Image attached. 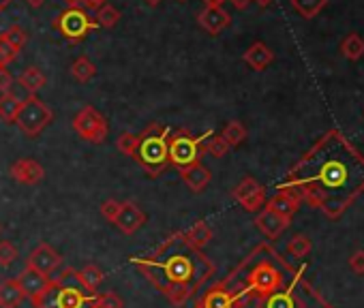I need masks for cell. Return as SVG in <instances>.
<instances>
[{
    "label": "cell",
    "instance_id": "6da1fadb",
    "mask_svg": "<svg viewBox=\"0 0 364 308\" xmlns=\"http://www.w3.org/2000/svg\"><path fill=\"white\" fill-rule=\"evenodd\" d=\"M279 191L321 210L328 219H341L364 193V154L332 128L291 167Z\"/></svg>",
    "mask_w": 364,
    "mask_h": 308
},
{
    "label": "cell",
    "instance_id": "7a4b0ae2",
    "mask_svg": "<svg viewBox=\"0 0 364 308\" xmlns=\"http://www.w3.org/2000/svg\"><path fill=\"white\" fill-rule=\"evenodd\" d=\"M135 263L144 272L156 270L159 278H154L152 282L161 291L176 287V285L189 287L196 291L215 272V265L202 255V251H191V255L189 253H171V255H165L163 261H154V259L137 261L135 259Z\"/></svg>",
    "mask_w": 364,
    "mask_h": 308
},
{
    "label": "cell",
    "instance_id": "3957f363",
    "mask_svg": "<svg viewBox=\"0 0 364 308\" xmlns=\"http://www.w3.org/2000/svg\"><path fill=\"white\" fill-rule=\"evenodd\" d=\"M137 137H139V141H137L133 161L137 165H141L150 178L161 176L169 165V154H167L169 128L165 124H150Z\"/></svg>",
    "mask_w": 364,
    "mask_h": 308
},
{
    "label": "cell",
    "instance_id": "277c9868",
    "mask_svg": "<svg viewBox=\"0 0 364 308\" xmlns=\"http://www.w3.org/2000/svg\"><path fill=\"white\" fill-rule=\"evenodd\" d=\"M54 280V289L35 308H97L99 293H86L75 280L73 268H65Z\"/></svg>",
    "mask_w": 364,
    "mask_h": 308
},
{
    "label": "cell",
    "instance_id": "5b68a950",
    "mask_svg": "<svg viewBox=\"0 0 364 308\" xmlns=\"http://www.w3.org/2000/svg\"><path fill=\"white\" fill-rule=\"evenodd\" d=\"M210 135H213V131H208L204 135H191V131H187V128H178V131L169 133V137H167L169 165L182 170V167H189V165L198 163L202 159L204 143L208 141Z\"/></svg>",
    "mask_w": 364,
    "mask_h": 308
},
{
    "label": "cell",
    "instance_id": "8992f818",
    "mask_svg": "<svg viewBox=\"0 0 364 308\" xmlns=\"http://www.w3.org/2000/svg\"><path fill=\"white\" fill-rule=\"evenodd\" d=\"M99 212L105 221H109L124 236H133L146 225V212L133 199H124V202L105 199L101 204Z\"/></svg>",
    "mask_w": 364,
    "mask_h": 308
},
{
    "label": "cell",
    "instance_id": "52a82bcc",
    "mask_svg": "<svg viewBox=\"0 0 364 308\" xmlns=\"http://www.w3.org/2000/svg\"><path fill=\"white\" fill-rule=\"evenodd\" d=\"M52 120H54V111L37 94H28V99L22 101V109L16 118V124L26 137L33 139L41 135L50 126Z\"/></svg>",
    "mask_w": 364,
    "mask_h": 308
},
{
    "label": "cell",
    "instance_id": "ba28073f",
    "mask_svg": "<svg viewBox=\"0 0 364 308\" xmlns=\"http://www.w3.org/2000/svg\"><path fill=\"white\" fill-rule=\"evenodd\" d=\"M54 28L69 41H82L88 33H92L97 26L95 18H90L84 9L80 7H69L54 20Z\"/></svg>",
    "mask_w": 364,
    "mask_h": 308
},
{
    "label": "cell",
    "instance_id": "9c48e42d",
    "mask_svg": "<svg viewBox=\"0 0 364 308\" xmlns=\"http://www.w3.org/2000/svg\"><path fill=\"white\" fill-rule=\"evenodd\" d=\"M73 131L82 137V139H86V141H90V143H103L105 139H107V133H109V126H107V120L103 118V114H99L95 107H90V105H86V107H82L77 114H75V118H73Z\"/></svg>",
    "mask_w": 364,
    "mask_h": 308
},
{
    "label": "cell",
    "instance_id": "30bf717a",
    "mask_svg": "<svg viewBox=\"0 0 364 308\" xmlns=\"http://www.w3.org/2000/svg\"><path fill=\"white\" fill-rule=\"evenodd\" d=\"M232 197L247 210V212H259L266 206V189L255 178H245L236 185L232 191Z\"/></svg>",
    "mask_w": 364,
    "mask_h": 308
},
{
    "label": "cell",
    "instance_id": "8fae6325",
    "mask_svg": "<svg viewBox=\"0 0 364 308\" xmlns=\"http://www.w3.org/2000/svg\"><path fill=\"white\" fill-rule=\"evenodd\" d=\"M60 265H63L60 253L54 246H50L48 242H41L39 246H35L31 251V255L26 257V268L35 270L43 276H52Z\"/></svg>",
    "mask_w": 364,
    "mask_h": 308
},
{
    "label": "cell",
    "instance_id": "7c38bea8",
    "mask_svg": "<svg viewBox=\"0 0 364 308\" xmlns=\"http://www.w3.org/2000/svg\"><path fill=\"white\" fill-rule=\"evenodd\" d=\"M18 282L22 285L26 299H31L33 306H37V304L54 289V282H56V280H54V276H43V274H39V272H35V270L24 268L22 274L18 276Z\"/></svg>",
    "mask_w": 364,
    "mask_h": 308
},
{
    "label": "cell",
    "instance_id": "4fadbf2b",
    "mask_svg": "<svg viewBox=\"0 0 364 308\" xmlns=\"http://www.w3.org/2000/svg\"><path fill=\"white\" fill-rule=\"evenodd\" d=\"M11 178L20 185H26V187H35L39 185L43 178H46V170L39 161L35 159H20L11 165Z\"/></svg>",
    "mask_w": 364,
    "mask_h": 308
},
{
    "label": "cell",
    "instance_id": "5bb4252c",
    "mask_svg": "<svg viewBox=\"0 0 364 308\" xmlns=\"http://www.w3.org/2000/svg\"><path fill=\"white\" fill-rule=\"evenodd\" d=\"M238 304H240L238 291H232L225 285H217L204 293L198 308H238Z\"/></svg>",
    "mask_w": 364,
    "mask_h": 308
},
{
    "label": "cell",
    "instance_id": "9a60e30c",
    "mask_svg": "<svg viewBox=\"0 0 364 308\" xmlns=\"http://www.w3.org/2000/svg\"><path fill=\"white\" fill-rule=\"evenodd\" d=\"M289 219H285V216H281V214H277L274 210H270V208H262L259 210V214L255 216V225H257V229L268 238V240H277L287 227H289Z\"/></svg>",
    "mask_w": 364,
    "mask_h": 308
},
{
    "label": "cell",
    "instance_id": "2e32d148",
    "mask_svg": "<svg viewBox=\"0 0 364 308\" xmlns=\"http://www.w3.org/2000/svg\"><path fill=\"white\" fill-rule=\"evenodd\" d=\"M178 172H180V180L185 182V187L191 193H202L210 185V180H213L210 170L206 165H202V161H198V163H193L189 167H182Z\"/></svg>",
    "mask_w": 364,
    "mask_h": 308
},
{
    "label": "cell",
    "instance_id": "e0dca14e",
    "mask_svg": "<svg viewBox=\"0 0 364 308\" xmlns=\"http://www.w3.org/2000/svg\"><path fill=\"white\" fill-rule=\"evenodd\" d=\"M198 22L206 33L219 35L221 31H225L232 24V18L223 7H204L202 13L198 16Z\"/></svg>",
    "mask_w": 364,
    "mask_h": 308
},
{
    "label": "cell",
    "instance_id": "ac0fdd59",
    "mask_svg": "<svg viewBox=\"0 0 364 308\" xmlns=\"http://www.w3.org/2000/svg\"><path fill=\"white\" fill-rule=\"evenodd\" d=\"M24 299L26 295L18 278H5L0 282V308H20Z\"/></svg>",
    "mask_w": 364,
    "mask_h": 308
},
{
    "label": "cell",
    "instance_id": "d6986e66",
    "mask_svg": "<svg viewBox=\"0 0 364 308\" xmlns=\"http://www.w3.org/2000/svg\"><path fill=\"white\" fill-rule=\"evenodd\" d=\"M245 62L253 69V71H264L272 60H274V54H272V50L266 45V43H262V41H257V43H253L247 52H245Z\"/></svg>",
    "mask_w": 364,
    "mask_h": 308
},
{
    "label": "cell",
    "instance_id": "ffe728a7",
    "mask_svg": "<svg viewBox=\"0 0 364 308\" xmlns=\"http://www.w3.org/2000/svg\"><path fill=\"white\" fill-rule=\"evenodd\" d=\"M182 240H185V244L193 251H202L210 240H213V229L208 223L204 221H198L191 229H187L185 233H180Z\"/></svg>",
    "mask_w": 364,
    "mask_h": 308
},
{
    "label": "cell",
    "instance_id": "44dd1931",
    "mask_svg": "<svg viewBox=\"0 0 364 308\" xmlns=\"http://www.w3.org/2000/svg\"><path fill=\"white\" fill-rule=\"evenodd\" d=\"M103 278H105L103 270L99 265H95V263H88L82 270H75V280L80 282V287L86 293H97V289L103 282Z\"/></svg>",
    "mask_w": 364,
    "mask_h": 308
},
{
    "label": "cell",
    "instance_id": "7402d4cb",
    "mask_svg": "<svg viewBox=\"0 0 364 308\" xmlns=\"http://www.w3.org/2000/svg\"><path fill=\"white\" fill-rule=\"evenodd\" d=\"M266 208H270V210H274L277 214H281V216H285V219H289L291 221V216L298 212V208H300V202L294 197V195H289L287 191H279L268 204H266Z\"/></svg>",
    "mask_w": 364,
    "mask_h": 308
},
{
    "label": "cell",
    "instance_id": "603a6c76",
    "mask_svg": "<svg viewBox=\"0 0 364 308\" xmlns=\"http://www.w3.org/2000/svg\"><path fill=\"white\" fill-rule=\"evenodd\" d=\"M20 109H22V99L20 97H16L14 92L0 94V120L7 122V124H14Z\"/></svg>",
    "mask_w": 364,
    "mask_h": 308
},
{
    "label": "cell",
    "instance_id": "cb8c5ba5",
    "mask_svg": "<svg viewBox=\"0 0 364 308\" xmlns=\"http://www.w3.org/2000/svg\"><path fill=\"white\" fill-rule=\"evenodd\" d=\"M46 75L37 69V67H28L22 75H20V84L28 94H37L43 86H46Z\"/></svg>",
    "mask_w": 364,
    "mask_h": 308
},
{
    "label": "cell",
    "instance_id": "d4e9b609",
    "mask_svg": "<svg viewBox=\"0 0 364 308\" xmlns=\"http://www.w3.org/2000/svg\"><path fill=\"white\" fill-rule=\"evenodd\" d=\"M71 75H73V79L86 84V82H90V79L97 75V67H95V62H92L88 56H80V58L71 65Z\"/></svg>",
    "mask_w": 364,
    "mask_h": 308
},
{
    "label": "cell",
    "instance_id": "484cf974",
    "mask_svg": "<svg viewBox=\"0 0 364 308\" xmlns=\"http://www.w3.org/2000/svg\"><path fill=\"white\" fill-rule=\"evenodd\" d=\"M341 52L347 60H360L364 56V39L355 33L347 35L341 43Z\"/></svg>",
    "mask_w": 364,
    "mask_h": 308
},
{
    "label": "cell",
    "instance_id": "4316f807",
    "mask_svg": "<svg viewBox=\"0 0 364 308\" xmlns=\"http://www.w3.org/2000/svg\"><path fill=\"white\" fill-rule=\"evenodd\" d=\"M221 137L225 139V143H228L230 148H236V145H240V143L247 139V128H245V124H242V122L232 120V122H228V124H225V128H223Z\"/></svg>",
    "mask_w": 364,
    "mask_h": 308
},
{
    "label": "cell",
    "instance_id": "83f0119b",
    "mask_svg": "<svg viewBox=\"0 0 364 308\" xmlns=\"http://www.w3.org/2000/svg\"><path fill=\"white\" fill-rule=\"evenodd\" d=\"M313 251V242L309 236L304 233H296L289 242H287V255L296 257V259H304L309 253Z\"/></svg>",
    "mask_w": 364,
    "mask_h": 308
},
{
    "label": "cell",
    "instance_id": "f1b7e54d",
    "mask_svg": "<svg viewBox=\"0 0 364 308\" xmlns=\"http://www.w3.org/2000/svg\"><path fill=\"white\" fill-rule=\"evenodd\" d=\"M328 5V0H291V7L306 20L319 16V11Z\"/></svg>",
    "mask_w": 364,
    "mask_h": 308
},
{
    "label": "cell",
    "instance_id": "f546056e",
    "mask_svg": "<svg viewBox=\"0 0 364 308\" xmlns=\"http://www.w3.org/2000/svg\"><path fill=\"white\" fill-rule=\"evenodd\" d=\"M0 39H5L16 52H22V50L26 48V43H28V33H26L24 28H20L18 24H14V26H9L3 35H0Z\"/></svg>",
    "mask_w": 364,
    "mask_h": 308
},
{
    "label": "cell",
    "instance_id": "4dcf8cb0",
    "mask_svg": "<svg viewBox=\"0 0 364 308\" xmlns=\"http://www.w3.org/2000/svg\"><path fill=\"white\" fill-rule=\"evenodd\" d=\"M118 20H120V11L116 9V7H112V5H101L99 9H97V16H95V22H97V26H103V28H112V26H116L118 24Z\"/></svg>",
    "mask_w": 364,
    "mask_h": 308
},
{
    "label": "cell",
    "instance_id": "1f68e13d",
    "mask_svg": "<svg viewBox=\"0 0 364 308\" xmlns=\"http://www.w3.org/2000/svg\"><path fill=\"white\" fill-rule=\"evenodd\" d=\"M137 141H139L137 135H133V133H120L118 139H116V148L122 154H127V157L133 159L135 157V150H137Z\"/></svg>",
    "mask_w": 364,
    "mask_h": 308
},
{
    "label": "cell",
    "instance_id": "d6a6232c",
    "mask_svg": "<svg viewBox=\"0 0 364 308\" xmlns=\"http://www.w3.org/2000/svg\"><path fill=\"white\" fill-rule=\"evenodd\" d=\"M204 150L208 152V154H213V157L215 159H223L225 157V154L230 152V145L225 143V139L221 137V135H210V139L204 143Z\"/></svg>",
    "mask_w": 364,
    "mask_h": 308
},
{
    "label": "cell",
    "instance_id": "836d02e7",
    "mask_svg": "<svg viewBox=\"0 0 364 308\" xmlns=\"http://www.w3.org/2000/svg\"><path fill=\"white\" fill-rule=\"evenodd\" d=\"M18 259V248L9 240H0V265L9 268Z\"/></svg>",
    "mask_w": 364,
    "mask_h": 308
},
{
    "label": "cell",
    "instance_id": "e575fe53",
    "mask_svg": "<svg viewBox=\"0 0 364 308\" xmlns=\"http://www.w3.org/2000/svg\"><path fill=\"white\" fill-rule=\"evenodd\" d=\"M97 308H124V302L114 291H107V293H99Z\"/></svg>",
    "mask_w": 364,
    "mask_h": 308
},
{
    "label": "cell",
    "instance_id": "d590c367",
    "mask_svg": "<svg viewBox=\"0 0 364 308\" xmlns=\"http://www.w3.org/2000/svg\"><path fill=\"white\" fill-rule=\"evenodd\" d=\"M20 52H16L5 39H0V69H7V65H11L18 58Z\"/></svg>",
    "mask_w": 364,
    "mask_h": 308
},
{
    "label": "cell",
    "instance_id": "8d00e7d4",
    "mask_svg": "<svg viewBox=\"0 0 364 308\" xmlns=\"http://www.w3.org/2000/svg\"><path fill=\"white\" fill-rule=\"evenodd\" d=\"M349 270L358 276H364V248H358L349 255Z\"/></svg>",
    "mask_w": 364,
    "mask_h": 308
},
{
    "label": "cell",
    "instance_id": "74e56055",
    "mask_svg": "<svg viewBox=\"0 0 364 308\" xmlns=\"http://www.w3.org/2000/svg\"><path fill=\"white\" fill-rule=\"evenodd\" d=\"M14 88V75L7 69H0V94H7Z\"/></svg>",
    "mask_w": 364,
    "mask_h": 308
},
{
    "label": "cell",
    "instance_id": "f35d334b",
    "mask_svg": "<svg viewBox=\"0 0 364 308\" xmlns=\"http://www.w3.org/2000/svg\"><path fill=\"white\" fill-rule=\"evenodd\" d=\"M251 3H253V0H232V5H234L236 9H240V11H242V9H247Z\"/></svg>",
    "mask_w": 364,
    "mask_h": 308
},
{
    "label": "cell",
    "instance_id": "ab89813d",
    "mask_svg": "<svg viewBox=\"0 0 364 308\" xmlns=\"http://www.w3.org/2000/svg\"><path fill=\"white\" fill-rule=\"evenodd\" d=\"M84 5L88 9H99L101 5H105V0H84Z\"/></svg>",
    "mask_w": 364,
    "mask_h": 308
},
{
    "label": "cell",
    "instance_id": "60d3db41",
    "mask_svg": "<svg viewBox=\"0 0 364 308\" xmlns=\"http://www.w3.org/2000/svg\"><path fill=\"white\" fill-rule=\"evenodd\" d=\"M223 3H225V0H204L206 7H221Z\"/></svg>",
    "mask_w": 364,
    "mask_h": 308
},
{
    "label": "cell",
    "instance_id": "b9f144b4",
    "mask_svg": "<svg viewBox=\"0 0 364 308\" xmlns=\"http://www.w3.org/2000/svg\"><path fill=\"white\" fill-rule=\"evenodd\" d=\"M26 3H28L31 7L39 9V7H43V3H46V0H26Z\"/></svg>",
    "mask_w": 364,
    "mask_h": 308
},
{
    "label": "cell",
    "instance_id": "7bdbcfd3",
    "mask_svg": "<svg viewBox=\"0 0 364 308\" xmlns=\"http://www.w3.org/2000/svg\"><path fill=\"white\" fill-rule=\"evenodd\" d=\"M65 3H67L69 7H80V5H84V0H65Z\"/></svg>",
    "mask_w": 364,
    "mask_h": 308
},
{
    "label": "cell",
    "instance_id": "ee69618b",
    "mask_svg": "<svg viewBox=\"0 0 364 308\" xmlns=\"http://www.w3.org/2000/svg\"><path fill=\"white\" fill-rule=\"evenodd\" d=\"M9 5H11V0H0V13H3Z\"/></svg>",
    "mask_w": 364,
    "mask_h": 308
},
{
    "label": "cell",
    "instance_id": "f6af8a7d",
    "mask_svg": "<svg viewBox=\"0 0 364 308\" xmlns=\"http://www.w3.org/2000/svg\"><path fill=\"white\" fill-rule=\"evenodd\" d=\"M255 3H257L259 7H268V5L272 3V0H255Z\"/></svg>",
    "mask_w": 364,
    "mask_h": 308
},
{
    "label": "cell",
    "instance_id": "bcb514c9",
    "mask_svg": "<svg viewBox=\"0 0 364 308\" xmlns=\"http://www.w3.org/2000/svg\"><path fill=\"white\" fill-rule=\"evenodd\" d=\"M161 3V0H146V5H150V7H156Z\"/></svg>",
    "mask_w": 364,
    "mask_h": 308
},
{
    "label": "cell",
    "instance_id": "7dc6e473",
    "mask_svg": "<svg viewBox=\"0 0 364 308\" xmlns=\"http://www.w3.org/2000/svg\"><path fill=\"white\" fill-rule=\"evenodd\" d=\"M242 297H245V295H242ZM249 299H253V302H257V304H259V306H257V308H266V306H264V304H262V302H259V299H255V297H249Z\"/></svg>",
    "mask_w": 364,
    "mask_h": 308
},
{
    "label": "cell",
    "instance_id": "c3c4849f",
    "mask_svg": "<svg viewBox=\"0 0 364 308\" xmlns=\"http://www.w3.org/2000/svg\"><path fill=\"white\" fill-rule=\"evenodd\" d=\"M180 3H185V0H180Z\"/></svg>",
    "mask_w": 364,
    "mask_h": 308
},
{
    "label": "cell",
    "instance_id": "681fc988",
    "mask_svg": "<svg viewBox=\"0 0 364 308\" xmlns=\"http://www.w3.org/2000/svg\"><path fill=\"white\" fill-rule=\"evenodd\" d=\"M196 308H198V306H196Z\"/></svg>",
    "mask_w": 364,
    "mask_h": 308
}]
</instances>
